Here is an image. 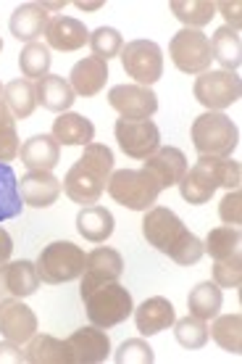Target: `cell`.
Wrapping results in <instances>:
<instances>
[{
	"label": "cell",
	"instance_id": "obj_49",
	"mask_svg": "<svg viewBox=\"0 0 242 364\" xmlns=\"http://www.w3.org/2000/svg\"><path fill=\"white\" fill-rule=\"evenodd\" d=\"M66 3H43V9L45 11H61Z\"/></svg>",
	"mask_w": 242,
	"mask_h": 364
},
{
	"label": "cell",
	"instance_id": "obj_51",
	"mask_svg": "<svg viewBox=\"0 0 242 364\" xmlns=\"http://www.w3.org/2000/svg\"><path fill=\"white\" fill-rule=\"evenodd\" d=\"M0 92H3V85H0Z\"/></svg>",
	"mask_w": 242,
	"mask_h": 364
},
{
	"label": "cell",
	"instance_id": "obj_25",
	"mask_svg": "<svg viewBox=\"0 0 242 364\" xmlns=\"http://www.w3.org/2000/svg\"><path fill=\"white\" fill-rule=\"evenodd\" d=\"M77 230L90 243H106L114 235V214L98 203L82 206V211L77 214Z\"/></svg>",
	"mask_w": 242,
	"mask_h": 364
},
{
	"label": "cell",
	"instance_id": "obj_38",
	"mask_svg": "<svg viewBox=\"0 0 242 364\" xmlns=\"http://www.w3.org/2000/svg\"><path fill=\"white\" fill-rule=\"evenodd\" d=\"M87 46H90V50H92V55H95V58H100V61H106V64H108L111 58L121 55V48H124V37L119 35L114 27H98L90 35Z\"/></svg>",
	"mask_w": 242,
	"mask_h": 364
},
{
	"label": "cell",
	"instance_id": "obj_37",
	"mask_svg": "<svg viewBox=\"0 0 242 364\" xmlns=\"http://www.w3.org/2000/svg\"><path fill=\"white\" fill-rule=\"evenodd\" d=\"M240 240H242L240 230L224 225V228H214L208 232L203 248H206V254L216 262V259H224V256L240 251Z\"/></svg>",
	"mask_w": 242,
	"mask_h": 364
},
{
	"label": "cell",
	"instance_id": "obj_45",
	"mask_svg": "<svg viewBox=\"0 0 242 364\" xmlns=\"http://www.w3.org/2000/svg\"><path fill=\"white\" fill-rule=\"evenodd\" d=\"M3 362H11V364H18V362H27L24 359V351L18 343H11V341H3L0 343V364Z\"/></svg>",
	"mask_w": 242,
	"mask_h": 364
},
{
	"label": "cell",
	"instance_id": "obj_39",
	"mask_svg": "<svg viewBox=\"0 0 242 364\" xmlns=\"http://www.w3.org/2000/svg\"><path fill=\"white\" fill-rule=\"evenodd\" d=\"M82 166H87L90 172H95L98 177L108 182L111 172H114V154H111V148L103 146V143H90V146H84V154L79 159Z\"/></svg>",
	"mask_w": 242,
	"mask_h": 364
},
{
	"label": "cell",
	"instance_id": "obj_14",
	"mask_svg": "<svg viewBox=\"0 0 242 364\" xmlns=\"http://www.w3.org/2000/svg\"><path fill=\"white\" fill-rule=\"evenodd\" d=\"M40 288L37 267L27 259L0 264V301L3 299H27Z\"/></svg>",
	"mask_w": 242,
	"mask_h": 364
},
{
	"label": "cell",
	"instance_id": "obj_9",
	"mask_svg": "<svg viewBox=\"0 0 242 364\" xmlns=\"http://www.w3.org/2000/svg\"><path fill=\"white\" fill-rule=\"evenodd\" d=\"M187 232L189 230L185 228V222H182V219L177 217L171 209L153 206V209L145 211L143 235H145V240L155 248V251H161V254L169 256Z\"/></svg>",
	"mask_w": 242,
	"mask_h": 364
},
{
	"label": "cell",
	"instance_id": "obj_48",
	"mask_svg": "<svg viewBox=\"0 0 242 364\" xmlns=\"http://www.w3.org/2000/svg\"><path fill=\"white\" fill-rule=\"evenodd\" d=\"M77 9L79 11H100L103 9V3H77Z\"/></svg>",
	"mask_w": 242,
	"mask_h": 364
},
{
	"label": "cell",
	"instance_id": "obj_17",
	"mask_svg": "<svg viewBox=\"0 0 242 364\" xmlns=\"http://www.w3.org/2000/svg\"><path fill=\"white\" fill-rule=\"evenodd\" d=\"M132 314H135V325L143 338L158 336L163 330H169L171 325H174V319H177L174 304H171L169 299H163V296L145 299Z\"/></svg>",
	"mask_w": 242,
	"mask_h": 364
},
{
	"label": "cell",
	"instance_id": "obj_24",
	"mask_svg": "<svg viewBox=\"0 0 242 364\" xmlns=\"http://www.w3.org/2000/svg\"><path fill=\"white\" fill-rule=\"evenodd\" d=\"M53 137L58 146H90L95 137V124L82 114L66 111L53 122Z\"/></svg>",
	"mask_w": 242,
	"mask_h": 364
},
{
	"label": "cell",
	"instance_id": "obj_7",
	"mask_svg": "<svg viewBox=\"0 0 242 364\" xmlns=\"http://www.w3.org/2000/svg\"><path fill=\"white\" fill-rule=\"evenodd\" d=\"M124 72L143 87H150L163 77V53L153 40H132L121 48Z\"/></svg>",
	"mask_w": 242,
	"mask_h": 364
},
{
	"label": "cell",
	"instance_id": "obj_40",
	"mask_svg": "<svg viewBox=\"0 0 242 364\" xmlns=\"http://www.w3.org/2000/svg\"><path fill=\"white\" fill-rule=\"evenodd\" d=\"M214 282L219 288H240L242 282V256L240 251L216 259L214 262Z\"/></svg>",
	"mask_w": 242,
	"mask_h": 364
},
{
	"label": "cell",
	"instance_id": "obj_27",
	"mask_svg": "<svg viewBox=\"0 0 242 364\" xmlns=\"http://www.w3.org/2000/svg\"><path fill=\"white\" fill-rule=\"evenodd\" d=\"M208 43H211L214 61H219V66H221L224 72H237V69H240V64H242L240 32H234V29H229V27H219Z\"/></svg>",
	"mask_w": 242,
	"mask_h": 364
},
{
	"label": "cell",
	"instance_id": "obj_16",
	"mask_svg": "<svg viewBox=\"0 0 242 364\" xmlns=\"http://www.w3.org/2000/svg\"><path fill=\"white\" fill-rule=\"evenodd\" d=\"M90 32L82 24L79 18L74 16H53L45 29V46L61 53H74L79 48L87 46Z\"/></svg>",
	"mask_w": 242,
	"mask_h": 364
},
{
	"label": "cell",
	"instance_id": "obj_22",
	"mask_svg": "<svg viewBox=\"0 0 242 364\" xmlns=\"http://www.w3.org/2000/svg\"><path fill=\"white\" fill-rule=\"evenodd\" d=\"M108 82V64L106 61H100L95 55H87V58H82L77 61L69 74V85H72V90L82 98H92V95H98Z\"/></svg>",
	"mask_w": 242,
	"mask_h": 364
},
{
	"label": "cell",
	"instance_id": "obj_6",
	"mask_svg": "<svg viewBox=\"0 0 242 364\" xmlns=\"http://www.w3.org/2000/svg\"><path fill=\"white\" fill-rule=\"evenodd\" d=\"M169 55L174 66L185 74H203L211 69V43L200 29H180L171 37L169 43Z\"/></svg>",
	"mask_w": 242,
	"mask_h": 364
},
{
	"label": "cell",
	"instance_id": "obj_29",
	"mask_svg": "<svg viewBox=\"0 0 242 364\" xmlns=\"http://www.w3.org/2000/svg\"><path fill=\"white\" fill-rule=\"evenodd\" d=\"M221 301H224V293H221V288L216 282H200V285H195L189 291L187 309L192 317L211 322L219 314V309H221Z\"/></svg>",
	"mask_w": 242,
	"mask_h": 364
},
{
	"label": "cell",
	"instance_id": "obj_2",
	"mask_svg": "<svg viewBox=\"0 0 242 364\" xmlns=\"http://www.w3.org/2000/svg\"><path fill=\"white\" fill-rule=\"evenodd\" d=\"M106 188L111 198L132 211L153 209L163 191L158 180L148 169H119V172H111Z\"/></svg>",
	"mask_w": 242,
	"mask_h": 364
},
{
	"label": "cell",
	"instance_id": "obj_50",
	"mask_svg": "<svg viewBox=\"0 0 242 364\" xmlns=\"http://www.w3.org/2000/svg\"><path fill=\"white\" fill-rule=\"evenodd\" d=\"M0 50H3V40H0Z\"/></svg>",
	"mask_w": 242,
	"mask_h": 364
},
{
	"label": "cell",
	"instance_id": "obj_44",
	"mask_svg": "<svg viewBox=\"0 0 242 364\" xmlns=\"http://www.w3.org/2000/svg\"><path fill=\"white\" fill-rule=\"evenodd\" d=\"M216 11H221V16L226 18V27L234 29V32H240V0H234V3H229V0H221V3H216Z\"/></svg>",
	"mask_w": 242,
	"mask_h": 364
},
{
	"label": "cell",
	"instance_id": "obj_36",
	"mask_svg": "<svg viewBox=\"0 0 242 364\" xmlns=\"http://www.w3.org/2000/svg\"><path fill=\"white\" fill-rule=\"evenodd\" d=\"M174 336H177V343H180V346L203 348L208 343L211 333H208V325L203 319L187 314V317H182V319H174Z\"/></svg>",
	"mask_w": 242,
	"mask_h": 364
},
{
	"label": "cell",
	"instance_id": "obj_13",
	"mask_svg": "<svg viewBox=\"0 0 242 364\" xmlns=\"http://www.w3.org/2000/svg\"><path fill=\"white\" fill-rule=\"evenodd\" d=\"M37 333V314L21 299L0 301V336L11 343H27Z\"/></svg>",
	"mask_w": 242,
	"mask_h": 364
},
{
	"label": "cell",
	"instance_id": "obj_23",
	"mask_svg": "<svg viewBox=\"0 0 242 364\" xmlns=\"http://www.w3.org/2000/svg\"><path fill=\"white\" fill-rule=\"evenodd\" d=\"M35 92H37V103L48 111H55V114H66L74 106V100H77V92L72 90L69 80L55 77V74L43 77L35 85Z\"/></svg>",
	"mask_w": 242,
	"mask_h": 364
},
{
	"label": "cell",
	"instance_id": "obj_11",
	"mask_svg": "<svg viewBox=\"0 0 242 364\" xmlns=\"http://www.w3.org/2000/svg\"><path fill=\"white\" fill-rule=\"evenodd\" d=\"M69 364H100L111 354V338L103 328H79L66 338Z\"/></svg>",
	"mask_w": 242,
	"mask_h": 364
},
{
	"label": "cell",
	"instance_id": "obj_21",
	"mask_svg": "<svg viewBox=\"0 0 242 364\" xmlns=\"http://www.w3.org/2000/svg\"><path fill=\"white\" fill-rule=\"evenodd\" d=\"M63 191H66V196H69L74 203L92 206V203H98V198L103 196V191H106V180L77 161V164L69 169L66 180H63Z\"/></svg>",
	"mask_w": 242,
	"mask_h": 364
},
{
	"label": "cell",
	"instance_id": "obj_19",
	"mask_svg": "<svg viewBox=\"0 0 242 364\" xmlns=\"http://www.w3.org/2000/svg\"><path fill=\"white\" fill-rule=\"evenodd\" d=\"M18 159L29 172H53L61 161V146L53 135H35L21 143Z\"/></svg>",
	"mask_w": 242,
	"mask_h": 364
},
{
	"label": "cell",
	"instance_id": "obj_41",
	"mask_svg": "<svg viewBox=\"0 0 242 364\" xmlns=\"http://www.w3.org/2000/svg\"><path fill=\"white\" fill-rule=\"evenodd\" d=\"M114 362L116 364H153L155 362V354H153V348L148 341L143 338H129L124 341L119 351L114 354Z\"/></svg>",
	"mask_w": 242,
	"mask_h": 364
},
{
	"label": "cell",
	"instance_id": "obj_32",
	"mask_svg": "<svg viewBox=\"0 0 242 364\" xmlns=\"http://www.w3.org/2000/svg\"><path fill=\"white\" fill-rule=\"evenodd\" d=\"M21 209H24V200L18 196L16 172L11 169V164L0 161V222L18 217Z\"/></svg>",
	"mask_w": 242,
	"mask_h": 364
},
{
	"label": "cell",
	"instance_id": "obj_33",
	"mask_svg": "<svg viewBox=\"0 0 242 364\" xmlns=\"http://www.w3.org/2000/svg\"><path fill=\"white\" fill-rule=\"evenodd\" d=\"M50 64H53V55H50V48L43 46V43H29L21 53H18V66H21V74L27 77L29 82H40L43 77H48L50 72Z\"/></svg>",
	"mask_w": 242,
	"mask_h": 364
},
{
	"label": "cell",
	"instance_id": "obj_34",
	"mask_svg": "<svg viewBox=\"0 0 242 364\" xmlns=\"http://www.w3.org/2000/svg\"><path fill=\"white\" fill-rule=\"evenodd\" d=\"M211 338L219 346L229 351V354H240L242 351V317L240 314H224V317H214V328H208Z\"/></svg>",
	"mask_w": 242,
	"mask_h": 364
},
{
	"label": "cell",
	"instance_id": "obj_20",
	"mask_svg": "<svg viewBox=\"0 0 242 364\" xmlns=\"http://www.w3.org/2000/svg\"><path fill=\"white\" fill-rule=\"evenodd\" d=\"M48 24H50V16L48 11L43 9V3H21L13 14H11L9 29L11 35L21 40V43H37V37L45 35Z\"/></svg>",
	"mask_w": 242,
	"mask_h": 364
},
{
	"label": "cell",
	"instance_id": "obj_42",
	"mask_svg": "<svg viewBox=\"0 0 242 364\" xmlns=\"http://www.w3.org/2000/svg\"><path fill=\"white\" fill-rule=\"evenodd\" d=\"M203 254H206V248H203V240L197 235H192V232H187V235L182 237L180 243H177V248L171 251V259L177 262V264L182 267H192L197 264L200 259H203Z\"/></svg>",
	"mask_w": 242,
	"mask_h": 364
},
{
	"label": "cell",
	"instance_id": "obj_18",
	"mask_svg": "<svg viewBox=\"0 0 242 364\" xmlns=\"http://www.w3.org/2000/svg\"><path fill=\"white\" fill-rule=\"evenodd\" d=\"M143 169H148L158 180L161 188H174V185H180V180L185 177V172H187L189 166H187V156L182 154L180 148L163 146L153 156L145 159Z\"/></svg>",
	"mask_w": 242,
	"mask_h": 364
},
{
	"label": "cell",
	"instance_id": "obj_3",
	"mask_svg": "<svg viewBox=\"0 0 242 364\" xmlns=\"http://www.w3.org/2000/svg\"><path fill=\"white\" fill-rule=\"evenodd\" d=\"M82 301H84V309H87L90 322L95 328H103V330L121 325L135 311L132 293L126 291L124 285H119V280L100 285L92 293H87Z\"/></svg>",
	"mask_w": 242,
	"mask_h": 364
},
{
	"label": "cell",
	"instance_id": "obj_12",
	"mask_svg": "<svg viewBox=\"0 0 242 364\" xmlns=\"http://www.w3.org/2000/svg\"><path fill=\"white\" fill-rule=\"evenodd\" d=\"M111 109L124 119H150L158 111V95L143 85H116L108 92Z\"/></svg>",
	"mask_w": 242,
	"mask_h": 364
},
{
	"label": "cell",
	"instance_id": "obj_28",
	"mask_svg": "<svg viewBox=\"0 0 242 364\" xmlns=\"http://www.w3.org/2000/svg\"><path fill=\"white\" fill-rule=\"evenodd\" d=\"M24 359L29 364H69L66 341H58L53 336H32L24 348Z\"/></svg>",
	"mask_w": 242,
	"mask_h": 364
},
{
	"label": "cell",
	"instance_id": "obj_5",
	"mask_svg": "<svg viewBox=\"0 0 242 364\" xmlns=\"http://www.w3.org/2000/svg\"><path fill=\"white\" fill-rule=\"evenodd\" d=\"M192 95L208 111H221L240 100L242 82L237 72H224V69L214 72V69H208V72L197 74L195 85H192Z\"/></svg>",
	"mask_w": 242,
	"mask_h": 364
},
{
	"label": "cell",
	"instance_id": "obj_8",
	"mask_svg": "<svg viewBox=\"0 0 242 364\" xmlns=\"http://www.w3.org/2000/svg\"><path fill=\"white\" fill-rule=\"evenodd\" d=\"M114 135L119 140V148L132 159H148L161 148V132L153 119H119Z\"/></svg>",
	"mask_w": 242,
	"mask_h": 364
},
{
	"label": "cell",
	"instance_id": "obj_10",
	"mask_svg": "<svg viewBox=\"0 0 242 364\" xmlns=\"http://www.w3.org/2000/svg\"><path fill=\"white\" fill-rule=\"evenodd\" d=\"M121 272H124V259H121L116 248L100 246L95 251H90L87 259H84V272H82V299L95 291V288H100V285L119 280Z\"/></svg>",
	"mask_w": 242,
	"mask_h": 364
},
{
	"label": "cell",
	"instance_id": "obj_26",
	"mask_svg": "<svg viewBox=\"0 0 242 364\" xmlns=\"http://www.w3.org/2000/svg\"><path fill=\"white\" fill-rule=\"evenodd\" d=\"M216 191H219V185H216L211 172H208L200 161H195V166L187 169L185 177L180 180L182 198L187 200V203H192V206H203V203H208V200L214 198Z\"/></svg>",
	"mask_w": 242,
	"mask_h": 364
},
{
	"label": "cell",
	"instance_id": "obj_43",
	"mask_svg": "<svg viewBox=\"0 0 242 364\" xmlns=\"http://www.w3.org/2000/svg\"><path fill=\"white\" fill-rule=\"evenodd\" d=\"M219 217H221V222H224V225H229V228L240 225V219H242V196H240V191H229L224 198H221V203H219Z\"/></svg>",
	"mask_w": 242,
	"mask_h": 364
},
{
	"label": "cell",
	"instance_id": "obj_15",
	"mask_svg": "<svg viewBox=\"0 0 242 364\" xmlns=\"http://www.w3.org/2000/svg\"><path fill=\"white\" fill-rule=\"evenodd\" d=\"M61 191V180H55L50 172H27L18 180V196L24 200V206H32V209L53 206Z\"/></svg>",
	"mask_w": 242,
	"mask_h": 364
},
{
	"label": "cell",
	"instance_id": "obj_35",
	"mask_svg": "<svg viewBox=\"0 0 242 364\" xmlns=\"http://www.w3.org/2000/svg\"><path fill=\"white\" fill-rule=\"evenodd\" d=\"M197 161L206 166L219 188L226 191H240L242 166L234 159H219V156H197Z\"/></svg>",
	"mask_w": 242,
	"mask_h": 364
},
{
	"label": "cell",
	"instance_id": "obj_30",
	"mask_svg": "<svg viewBox=\"0 0 242 364\" xmlns=\"http://www.w3.org/2000/svg\"><path fill=\"white\" fill-rule=\"evenodd\" d=\"M3 100H6V106H9L13 119H29L35 114V106H37L35 82H29V80H13V82H9L3 87Z\"/></svg>",
	"mask_w": 242,
	"mask_h": 364
},
{
	"label": "cell",
	"instance_id": "obj_1",
	"mask_svg": "<svg viewBox=\"0 0 242 364\" xmlns=\"http://www.w3.org/2000/svg\"><path fill=\"white\" fill-rule=\"evenodd\" d=\"M192 146L200 156L229 159L240 146V129L221 111H206L192 122Z\"/></svg>",
	"mask_w": 242,
	"mask_h": 364
},
{
	"label": "cell",
	"instance_id": "obj_4",
	"mask_svg": "<svg viewBox=\"0 0 242 364\" xmlns=\"http://www.w3.org/2000/svg\"><path fill=\"white\" fill-rule=\"evenodd\" d=\"M84 251L79 246H74L69 240H55L50 246H45L37 256V274L40 282L48 285H61V282H72L82 277L84 272Z\"/></svg>",
	"mask_w": 242,
	"mask_h": 364
},
{
	"label": "cell",
	"instance_id": "obj_47",
	"mask_svg": "<svg viewBox=\"0 0 242 364\" xmlns=\"http://www.w3.org/2000/svg\"><path fill=\"white\" fill-rule=\"evenodd\" d=\"M16 127V119L11 117L9 106H6V100H3V92H0V132H6V129Z\"/></svg>",
	"mask_w": 242,
	"mask_h": 364
},
{
	"label": "cell",
	"instance_id": "obj_46",
	"mask_svg": "<svg viewBox=\"0 0 242 364\" xmlns=\"http://www.w3.org/2000/svg\"><path fill=\"white\" fill-rule=\"evenodd\" d=\"M11 254H13V240H11V235L6 230L0 228V264H6L11 259Z\"/></svg>",
	"mask_w": 242,
	"mask_h": 364
},
{
	"label": "cell",
	"instance_id": "obj_31",
	"mask_svg": "<svg viewBox=\"0 0 242 364\" xmlns=\"http://www.w3.org/2000/svg\"><path fill=\"white\" fill-rule=\"evenodd\" d=\"M171 14L180 18L187 29H200L211 24L216 16V3L214 0H171Z\"/></svg>",
	"mask_w": 242,
	"mask_h": 364
}]
</instances>
